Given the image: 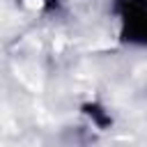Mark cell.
I'll return each mask as SVG.
<instances>
[{
	"label": "cell",
	"instance_id": "obj_1",
	"mask_svg": "<svg viewBox=\"0 0 147 147\" xmlns=\"http://www.w3.org/2000/svg\"><path fill=\"white\" fill-rule=\"evenodd\" d=\"M122 37L126 41L147 44V0H122Z\"/></svg>",
	"mask_w": 147,
	"mask_h": 147
}]
</instances>
